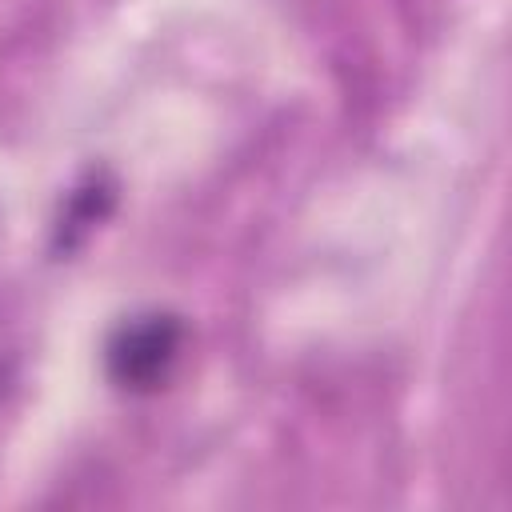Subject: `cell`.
Instances as JSON below:
<instances>
[{
	"label": "cell",
	"mask_w": 512,
	"mask_h": 512,
	"mask_svg": "<svg viewBox=\"0 0 512 512\" xmlns=\"http://www.w3.org/2000/svg\"><path fill=\"white\" fill-rule=\"evenodd\" d=\"M180 344H184V324L168 312L124 320L108 340L112 384H120L124 392H156L172 376L180 360Z\"/></svg>",
	"instance_id": "6da1fadb"
}]
</instances>
